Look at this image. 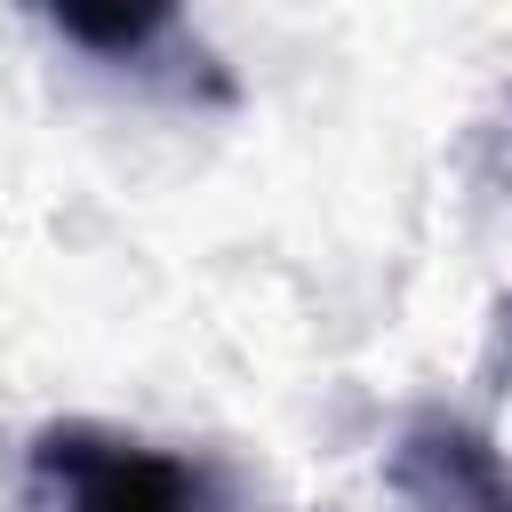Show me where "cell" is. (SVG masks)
Instances as JSON below:
<instances>
[{"label":"cell","instance_id":"6da1fadb","mask_svg":"<svg viewBox=\"0 0 512 512\" xmlns=\"http://www.w3.org/2000/svg\"><path fill=\"white\" fill-rule=\"evenodd\" d=\"M24 504L32 512H224L216 472L192 448L104 416H56L24 440Z\"/></svg>","mask_w":512,"mask_h":512},{"label":"cell","instance_id":"7a4b0ae2","mask_svg":"<svg viewBox=\"0 0 512 512\" xmlns=\"http://www.w3.org/2000/svg\"><path fill=\"white\" fill-rule=\"evenodd\" d=\"M64 48L112 64V72H168L176 88H208L232 96V80L216 72V56L192 40L184 0H24Z\"/></svg>","mask_w":512,"mask_h":512},{"label":"cell","instance_id":"3957f363","mask_svg":"<svg viewBox=\"0 0 512 512\" xmlns=\"http://www.w3.org/2000/svg\"><path fill=\"white\" fill-rule=\"evenodd\" d=\"M392 488L416 512H512V464L496 456L488 432L456 416H416L392 448Z\"/></svg>","mask_w":512,"mask_h":512}]
</instances>
